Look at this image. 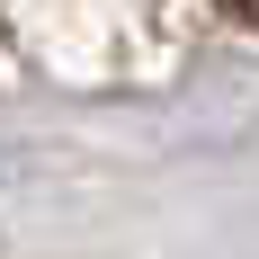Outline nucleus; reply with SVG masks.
Returning <instances> with one entry per match:
<instances>
[{"mask_svg": "<svg viewBox=\"0 0 259 259\" xmlns=\"http://www.w3.org/2000/svg\"><path fill=\"white\" fill-rule=\"evenodd\" d=\"M233 18H250V27H259V0H233Z\"/></svg>", "mask_w": 259, "mask_h": 259, "instance_id": "f257e3e1", "label": "nucleus"}]
</instances>
